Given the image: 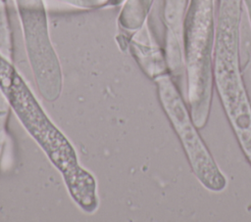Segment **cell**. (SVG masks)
I'll return each mask as SVG.
<instances>
[{"label":"cell","mask_w":251,"mask_h":222,"mask_svg":"<svg viewBox=\"0 0 251 222\" xmlns=\"http://www.w3.org/2000/svg\"><path fill=\"white\" fill-rule=\"evenodd\" d=\"M127 48L144 73L155 80L169 72L165 50L152 35L147 22L128 38Z\"/></svg>","instance_id":"cell-7"},{"label":"cell","mask_w":251,"mask_h":222,"mask_svg":"<svg viewBox=\"0 0 251 222\" xmlns=\"http://www.w3.org/2000/svg\"><path fill=\"white\" fill-rule=\"evenodd\" d=\"M10 0H0V53L13 60V38L10 19L8 15V2Z\"/></svg>","instance_id":"cell-9"},{"label":"cell","mask_w":251,"mask_h":222,"mask_svg":"<svg viewBox=\"0 0 251 222\" xmlns=\"http://www.w3.org/2000/svg\"><path fill=\"white\" fill-rule=\"evenodd\" d=\"M24 35L26 56L42 97L56 101L62 90V71L52 46L44 0H14Z\"/></svg>","instance_id":"cell-4"},{"label":"cell","mask_w":251,"mask_h":222,"mask_svg":"<svg viewBox=\"0 0 251 222\" xmlns=\"http://www.w3.org/2000/svg\"><path fill=\"white\" fill-rule=\"evenodd\" d=\"M243 4L245 5L247 14H248V18H249V22H250V25H251V0H242Z\"/></svg>","instance_id":"cell-12"},{"label":"cell","mask_w":251,"mask_h":222,"mask_svg":"<svg viewBox=\"0 0 251 222\" xmlns=\"http://www.w3.org/2000/svg\"><path fill=\"white\" fill-rule=\"evenodd\" d=\"M161 106L176 133L189 165L199 183L214 193H221L226 188V179L215 162L202 138L197 132L190 112L180 96L170 73L155 80Z\"/></svg>","instance_id":"cell-3"},{"label":"cell","mask_w":251,"mask_h":222,"mask_svg":"<svg viewBox=\"0 0 251 222\" xmlns=\"http://www.w3.org/2000/svg\"><path fill=\"white\" fill-rule=\"evenodd\" d=\"M124 1H125V0H111L109 6H119V5L123 4Z\"/></svg>","instance_id":"cell-13"},{"label":"cell","mask_w":251,"mask_h":222,"mask_svg":"<svg viewBox=\"0 0 251 222\" xmlns=\"http://www.w3.org/2000/svg\"><path fill=\"white\" fill-rule=\"evenodd\" d=\"M216 0H188L183 21V56L190 116L197 128L209 118L213 96Z\"/></svg>","instance_id":"cell-2"},{"label":"cell","mask_w":251,"mask_h":222,"mask_svg":"<svg viewBox=\"0 0 251 222\" xmlns=\"http://www.w3.org/2000/svg\"><path fill=\"white\" fill-rule=\"evenodd\" d=\"M0 91L22 125L61 172L70 196L85 212L98 206L96 182L78 163L69 140L49 119L12 61L0 53Z\"/></svg>","instance_id":"cell-1"},{"label":"cell","mask_w":251,"mask_h":222,"mask_svg":"<svg viewBox=\"0 0 251 222\" xmlns=\"http://www.w3.org/2000/svg\"><path fill=\"white\" fill-rule=\"evenodd\" d=\"M188 0H163L165 55L169 72L175 77L185 72L183 56V21Z\"/></svg>","instance_id":"cell-6"},{"label":"cell","mask_w":251,"mask_h":222,"mask_svg":"<svg viewBox=\"0 0 251 222\" xmlns=\"http://www.w3.org/2000/svg\"><path fill=\"white\" fill-rule=\"evenodd\" d=\"M56 1L67 4L75 8L90 10V9L109 6L111 0H56Z\"/></svg>","instance_id":"cell-11"},{"label":"cell","mask_w":251,"mask_h":222,"mask_svg":"<svg viewBox=\"0 0 251 222\" xmlns=\"http://www.w3.org/2000/svg\"><path fill=\"white\" fill-rule=\"evenodd\" d=\"M10 106L0 91V162L4 150V145L6 141L7 134V122L10 113Z\"/></svg>","instance_id":"cell-10"},{"label":"cell","mask_w":251,"mask_h":222,"mask_svg":"<svg viewBox=\"0 0 251 222\" xmlns=\"http://www.w3.org/2000/svg\"><path fill=\"white\" fill-rule=\"evenodd\" d=\"M213 76L226 117L251 164V104L242 79L237 44L214 47Z\"/></svg>","instance_id":"cell-5"},{"label":"cell","mask_w":251,"mask_h":222,"mask_svg":"<svg viewBox=\"0 0 251 222\" xmlns=\"http://www.w3.org/2000/svg\"><path fill=\"white\" fill-rule=\"evenodd\" d=\"M154 0H125L118 17L123 30L134 32L146 22Z\"/></svg>","instance_id":"cell-8"}]
</instances>
